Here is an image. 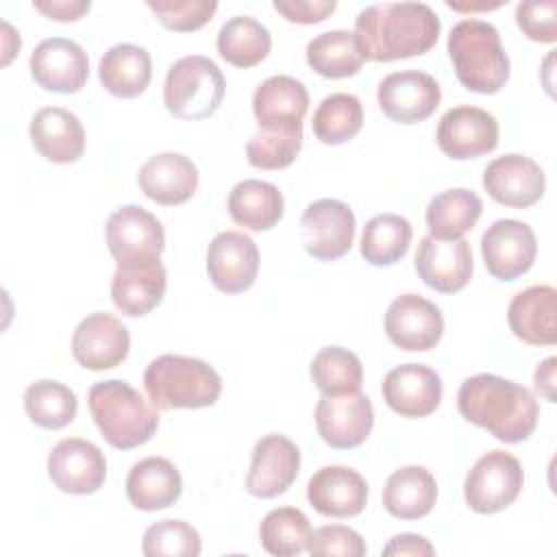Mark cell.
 <instances>
[{"label":"cell","instance_id":"ba28073f","mask_svg":"<svg viewBox=\"0 0 557 557\" xmlns=\"http://www.w3.org/2000/svg\"><path fill=\"white\" fill-rule=\"evenodd\" d=\"M305 250L320 261L344 257L355 242V213L337 198L311 202L300 218Z\"/></svg>","mask_w":557,"mask_h":557},{"label":"cell","instance_id":"603a6c76","mask_svg":"<svg viewBox=\"0 0 557 557\" xmlns=\"http://www.w3.org/2000/svg\"><path fill=\"white\" fill-rule=\"evenodd\" d=\"M387 407L405 418H424L442 400V379L422 363H403L389 370L381 385Z\"/></svg>","mask_w":557,"mask_h":557},{"label":"cell","instance_id":"e0dca14e","mask_svg":"<svg viewBox=\"0 0 557 557\" xmlns=\"http://www.w3.org/2000/svg\"><path fill=\"white\" fill-rule=\"evenodd\" d=\"M131 348L128 329L111 313H89L72 335V355L87 370H109L120 366Z\"/></svg>","mask_w":557,"mask_h":557},{"label":"cell","instance_id":"ab89813d","mask_svg":"<svg viewBox=\"0 0 557 557\" xmlns=\"http://www.w3.org/2000/svg\"><path fill=\"white\" fill-rule=\"evenodd\" d=\"M311 537L309 518L296 507L272 509L259 527V540L265 553L276 557H294L307 550Z\"/></svg>","mask_w":557,"mask_h":557},{"label":"cell","instance_id":"6da1fadb","mask_svg":"<svg viewBox=\"0 0 557 557\" xmlns=\"http://www.w3.org/2000/svg\"><path fill=\"white\" fill-rule=\"evenodd\" d=\"M355 35L370 61L424 54L440 37V17L424 2H381L359 11Z\"/></svg>","mask_w":557,"mask_h":557},{"label":"cell","instance_id":"44dd1931","mask_svg":"<svg viewBox=\"0 0 557 557\" xmlns=\"http://www.w3.org/2000/svg\"><path fill=\"white\" fill-rule=\"evenodd\" d=\"M485 191L505 207L524 209L535 205L546 187L544 170L524 154H503L483 170Z\"/></svg>","mask_w":557,"mask_h":557},{"label":"cell","instance_id":"d4e9b609","mask_svg":"<svg viewBox=\"0 0 557 557\" xmlns=\"http://www.w3.org/2000/svg\"><path fill=\"white\" fill-rule=\"evenodd\" d=\"M309 109L307 87L285 74L265 78L252 94V111L259 128L287 131L302 128V117Z\"/></svg>","mask_w":557,"mask_h":557},{"label":"cell","instance_id":"74e56055","mask_svg":"<svg viewBox=\"0 0 557 557\" xmlns=\"http://www.w3.org/2000/svg\"><path fill=\"white\" fill-rule=\"evenodd\" d=\"M311 379L322 396H344L361 389L363 368L355 352L342 346L322 348L311 361Z\"/></svg>","mask_w":557,"mask_h":557},{"label":"cell","instance_id":"7bdbcfd3","mask_svg":"<svg viewBox=\"0 0 557 557\" xmlns=\"http://www.w3.org/2000/svg\"><path fill=\"white\" fill-rule=\"evenodd\" d=\"M148 9L157 15V20L178 33L196 30L205 26L213 13L218 11V2L213 0H148Z\"/></svg>","mask_w":557,"mask_h":557},{"label":"cell","instance_id":"5b68a950","mask_svg":"<svg viewBox=\"0 0 557 557\" xmlns=\"http://www.w3.org/2000/svg\"><path fill=\"white\" fill-rule=\"evenodd\" d=\"M148 400L161 409L211 407L222 392L220 374L202 359L183 355H161L144 372Z\"/></svg>","mask_w":557,"mask_h":557},{"label":"cell","instance_id":"2e32d148","mask_svg":"<svg viewBox=\"0 0 557 557\" xmlns=\"http://www.w3.org/2000/svg\"><path fill=\"white\" fill-rule=\"evenodd\" d=\"M413 265L424 285L442 294H455L463 289L474 268L470 244L463 237L437 239L433 235L420 239Z\"/></svg>","mask_w":557,"mask_h":557},{"label":"cell","instance_id":"d6a6232c","mask_svg":"<svg viewBox=\"0 0 557 557\" xmlns=\"http://www.w3.org/2000/svg\"><path fill=\"white\" fill-rule=\"evenodd\" d=\"M363 61L366 57L357 35L344 28L320 33L307 44V63L326 78L355 76Z\"/></svg>","mask_w":557,"mask_h":557},{"label":"cell","instance_id":"5bb4252c","mask_svg":"<svg viewBox=\"0 0 557 557\" xmlns=\"http://www.w3.org/2000/svg\"><path fill=\"white\" fill-rule=\"evenodd\" d=\"M30 76L48 91L76 94L89 78L87 52L67 37H48L30 54Z\"/></svg>","mask_w":557,"mask_h":557},{"label":"cell","instance_id":"8992f818","mask_svg":"<svg viewBox=\"0 0 557 557\" xmlns=\"http://www.w3.org/2000/svg\"><path fill=\"white\" fill-rule=\"evenodd\" d=\"M222 70L207 57L187 54L174 61L163 83L165 109L181 120H205L224 98Z\"/></svg>","mask_w":557,"mask_h":557},{"label":"cell","instance_id":"83f0119b","mask_svg":"<svg viewBox=\"0 0 557 557\" xmlns=\"http://www.w3.org/2000/svg\"><path fill=\"white\" fill-rule=\"evenodd\" d=\"M28 133L35 150L52 163H74L85 150L81 120L61 107L39 109L30 120Z\"/></svg>","mask_w":557,"mask_h":557},{"label":"cell","instance_id":"8d00e7d4","mask_svg":"<svg viewBox=\"0 0 557 557\" xmlns=\"http://www.w3.org/2000/svg\"><path fill=\"white\" fill-rule=\"evenodd\" d=\"M361 126H363L361 100L346 91L326 96L318 104L311 122L315 137L322 144H331V146L352 139L361 131Z\"/></svg>","mask_w":557,"mask_h":557},{"label":"cell","instance_id":"b9f144b4","mask_svg":"<svg viewBox=\"0 0 557 557\" xmlns=\"http://www.w3.org/2000/svg\"><path fill=\"white\" fill-rule=\"evenodd\" d=\"M141 550L148 557H198L202 544L198 531L185 520H161L146 529Z\"/></svg>","mask_w":557,"mask_h":557},{"label":"cell","instance_id":"4316f807","mask_svg":"<svg viewBox=\"0 0 557 557\" xmlns=\"http://www.w3.org/2000/svg\"><path fill=\"white\" fill-rule=\"evenodd\" d=\"M557 292L550 285H531L518 292L507 309L513 335L533 346H550L557 339Z\"/></svg>","mask_w":557,"mask_h":557},{"label":"cell","instance_id":"d590c367","mask_svg":"<svg viewBox=\"0 0 557 557\" xmlns=\"http://www.w3.org/2000/svg\"><path fill=\"white\" fill-rule=\"evenodd\" d=\"M411 224L396 213H381L366 222L361 235V255L372 265H392L400 261L411 244Z\"/></svg>","mask_w":557,"mask_h":557},{"label":"cell","instance_id":"4dcf8cb0","mask_svg":"<svg viewBox=\"0 0 557 557\" xmlns=\"http://www.w3.org/2000/svg\"><path fill=\"white\" fill-rule=\"evenodd\" d=\"M98 76L109 94L117 98H135L144 94L150 83V54L146 48L135 44H115L102 54Z\"/></svg>","mask_w":557,"mask_h":557},{"label":"cell","instance_id":"ee69618b","mask_svg":"<svg viewBox=\"0 0 557 557\" xmlns=\"http://www.w3.org/2000/svg\"><path fill=\"white\" fill-rule=\"evenodd\" d=\"M309 555L313 557H363L366 555V542L363 537L344 524H324L315 531H311Z\"/></svg>","mask_w":557,"mask_h":557},{"label":"cell","instance_id":"8fae6325","mask_svg":"<svg viewBox=\"0 0 557 557\" xmlns=\"http://www.w3.org/2000/svg\"><path fill=\"white\" fill-rule=\"evenodd\" d=\"M48 476L65 494H94L107 479V459L94 442L67 437L50 450Z\"/></svg>","mask_w":557,"mask_h":557},{"label":"cell","instance_id":"7dc6e473","mask_svg":"<svg viewBox=\"0 0 557 557\" xmlns=\"http://www.w3.org/2000/svg\"><path fill=\"white\" fill-rule=\"evenodd\" d=\"M383 555H398V557H431L435 555V548L431 546V542L422 535L416 533H400L394 535L385 546H383Z\"/></svg>","mask_w":557,"mask_h":557},{"label":"cell","instance_id":"30bf717a","mask_svg":"<svg viewBox=\"0 0 557 557\" xmlns=\"http://www.w3.org/2000/svg\"><path fill=\"white\" fill-rule=\"evenodd\" d=\"M537 242L527 222L496 220L481 237V255L487 272L498 281H516L535 261Z\"/></svg>","mask_w":557,"mask_h":557},{"label":"cell","instance_id":"f6af8a7d","mask_svg":"<svg viewBox=\"0 0 557 557\" xmlns=\"http://www.w3.org/2000/svg\"><path fill=\"white\" fill-rule=\"evenodd\" d=\"M516 22L520 30L542 44L557 41V2L555 0H527L516 7Z\"/></svg>","mask_w":557,"mask_h":557},{"label":"cell","instance_id":"277c9868","mask_svg":"<svg viewBox=\"0 0 557 557\" xmlns=\"http://www.w3.org/2000/svg\"><path fill=\"white\" fill-rule=\"evenodd\" d=\"M87 400L102 437L113 448L131 450L141 446L159 426L157 407L126 381H100L91 385Z\"/></svg>","mask_w":557,"mask_h":557},{"label":"cell","instance_id":"7c38bea8","mask_svg":"<svg viewBox=\"0 0 557 557\" xmlns=\"http://www.w3.org/2000/svg\"><path fill=\"white\" fill-rule=\"evenodd\" d=\"M379 107L381 111L403 124H413L426 120L442 100L440 83L418 70L392 72L379 83Z\"/></svg>","mask_w":557,"mask_h":557},{"label":"cell","instance_id":"f1b7e54d","mask_svg":"<svg viewBox=\"0 0 557 557\" xmlns=\"http://www.w3.org/2000/svg\"><path fill=\"white\" fill-rule=\"evenodd\" d=\"M183 492V479L176 466L165 457H146L137 461L126 476V496L141 511H157L174 505Z\"/></svg>","mask_w":557,"mask_h":557},{"label":"cell","instance_id":"1f68e13d","mask_svg":"<svg viewBox=\"0 0 557 557\" xmlns=\"http://www.w3.org/2000/svg\"><path fill=\"white\" fill-rule=\"evenodd\" d=\"M228 213L231 218L250 231H268L281 218L285 209L283 194L276 185L268 181L246 178L237 183L228 194Z\"/></svg>","mask_w":557,"mask_h":557},{"label":"cell","instance_id":"9a60e30c","mask_svg":"<svg viewBox=\"0 0 557 557\" xmlns=\"http://www.w3.org/2000/svg\"><path fill=\"white\" fill-rule=\"evenodd\" d=\"M374 424V409L366 394L322 396L315 407V426L331 448H355L366 442Z\"/></svg>","mask_w":557,"mask_h":557},{"label":"cell","instance_id":"681fc988","mask_svg":"<svg viewBox=\"0 0 557 557\" xmlns=\"http://www.w3.org/2000/svg\"><path fill=\"white\" fill-rule=\"evenodd\" d=\"M535 387L546 400L555 403V357H548L537 366Z\"/></svg>","mask_w":557,"mask_h":557},{"label":"cell","instance_id":"ac0fdd59","mask_svg":"<svg viewBox=\"0 0 557 557\" xmlns=\"http://www.w3.org/2000/svg\"><path fill=\"white\" fill-rule=\"evenodd\" d=\"M207 272L211 283L224 294H239L252 287L259 272V248L252 237L224 231L207 248Z\"/></svg>","mask_w":557,"mask_h":557},{"label":"cell","instance_id":"ffe728a7","mask_svg":"<svg viewBox=\"0 0 557 557\" xmlns=\"http://www.w3.org/2000/svg\"><path fill=\"white\" fill-rule=\"evenodd\" d=\"M165 285L168 276L159 257L117 261L111 281V300L124 315H146L161 302Z\"/></svg>","mask_w":557,"mask_h":557},{"label":"cell","instance_id":"f907efd6","mask_svg":"<svg viewBox=\"0 0 557 557\" xmlns=\"http://www.w3.org/2000/svg\"><path fill=\"white\" fill-rule=\"evenodd\" d=\"M450 9H455V11H474V9H498L503 2H470V4H457V2H453V0H448L446 2Z\"/></svg>","mask_w":557,"mask_h":557},{"label":"cell","instance_id":"484cf974","mask_svg":"<svg viewBox=\"0 0 557 557\" xmlns=\"http://www.w3.org/2000/svg\"><path fill=\"white\" fill-rule=\"evenodd\" d=\"M141 191L159 205H183L198 187L194 161L181 152H159L139 168Z\"/></svg>","mask_w":557,"mask_h":557},{"label":"cell","instance_id":"e575fe53","mask_svg":"<svg viewBox=\"0 0 557 557\" xmlns=\"http://www.w3.org/2000/svg\"><path fill=\"white\" fill-rule=\"evenodd\" d=\"M270 48V30L250 15L231 17L218 33V52L237 67H252L261 63Z\"/></svg>","mask_w":557,"mask_h":557},{"label":"cell","instance_id":"f35d334b","mask_svg":"<svg viewBox=\"0 0 557 557\" xmlns=\"http://www.w3.org/2000/svg\"><path fill=\"white\" fill-rule=\"evenodd\" d=\"M24 409L28 418L44 429H63L76 418V394L59 381H35L24 392Z\"/></svg>","mask_w":557,"mask_h":557},{"label":"cell","instance_id":"c3c4849f","mask_svg":"<svg viewBox=\"0 0 557 557\" xmlns=\"http://www.w3.org/2000/svg\"><path fill=\"white\" fill-rule=\"evenodd\" d=\"M33 7L52 20L74 22V20L83 17L91 4L85 0H70V2L67 0H50V2H33Z\"/></svg>","mask_w":557,"mask_h":557},{"label":"cell","instance_id":"3957f363","mask_svg":"<svg viewBox=\"0 0 557 557\" xmlns=\"http://www.w3.org/2000/svg\"><path fill=\"white\" fill-rule=\"evenodd\" d=\"M448 54L459 83L470 91L496 94L509 78V57L490 22H457L448 35Z\"/></svg>","mask_w":557,"mask_h":557},{"label":"cell","instance_id":"52a82bcc","mask_svg":"<svg viewBox=\"0 0 557 557\" xmlns=\"http://www.w3.org/2000/svg\"><path fill=\"white\" fill-rule=\"evenodd\" d=\"M522 483L524 474L520 461L505 450H492L479 457L470 468L463 496L472 511L496 513L518 498Z\"/></svg>","mask_w":557,"mask_h":557},{"label":"cell","instance_id":"cb8c5ba5","mask_svg":"<svg viewBox=\"0 0 557 557\" xmlns=\"http://www.w3.org/2000/svg\"><path fill=\"white\" fill-rule=\"evenodd\" d=\"M311 507L329 518H350L368 503L366 479L346 466H324L307 483Z\"/></svg>","mask_w":557,"mask_h":557},{"label":"cell","instance_id":"f546056e","mask_svg":"<svg viewBox=\"0 0 557 557\" xmlns=\"http://www.w3.org/2000/svg\"><path fill=\"white\" fill-rule=\"evenodd\" d=\"M437 500L435 476L422 466H405L394 470L383 487V507L400 520H418L426 516Z\"/></svg>","mask_w":557,"mask_h":557},{"label":"cell","instance_id":"9c48e42d","mask_svg":"<svg viewBox=\"0 0 557 557\" xmlns=\"http://www.w3.org/2000/svg\"><path fill=\"white\" fill-rule=\"evenodd\" d=\"M440 150L457 161L487 154L498 144V122L492 113L479 107H453L437 124L435 133Z\"/></svg>","mask_w":557,"mask_h":557},{"label":"cell","instance_id":"836d02e7","mask_svg":"<svg viewBox=\"0 0 557 557\" xmlns=\"http://www.w3.org/2000/svg\"><path fill=\"white\" fill-rule=\"evenodd\" d=\"M483 202L470 189H446L431 198L426 207V226L437 239H459L481 218Z\"/></svg>","mask_w":557,"mask_h":557},{"label":"cell","instance_id":"d6986e66","mask_svg":"<svg viewBox=\"0 0 557 557\" xmlns=\"http://www.w3.org/2000/svg\"><path fill=\"white\" fill-rule=\"evenodd\" d=\"M298 470H300L298 446L285 435H278V433L265 435L252 448L246 490L257 498H274L296 481Z\"/></svg>","mask_w":557,"mask_h":557},{"label":"cell","instance_id":"7402d4cb","mask_svg":"<svg viewBox=\"0 0 557 557\" xmlns=\"http://www.w3.org/2000/svg\"><path fill=\"white\" fill-rule=\"evenodd\" d=\"M107 244L115 261L159 257L165 233L157 215L137 205H124L107 220Z\"/></svg>","mask_w":557,"mask_h":557},{"label":"cell","instance_id":"4fadbf2b","mask_svg":"<svg viewBox=\"0 0 557 557\" xmlns=\"http://www.w3.org/2000/svg\"><path fill=\"white\" fill-rule=\"evenodd\" d=\"M385 333L403 350H431L442 339L444 318L431 300L418 294H403L387 307Z\"/></svg>","mask_w":557,"mask_h":557},{"label":"cell","instance_id":"bcb514c9","mask_svg":"<svg viewBox=\"0 0 557 557\" xmlns=\"http://www.w3.org/2000/svg\"><path fill=\"white\" fill-rule=\"evenodd\" d=\"M335 0H274V9L289 22L315 24L335 11Z\"/></svg>","mask_w":557,"mask_h":557},{"label":"cell","instance_id":"60d3db41","mask_svg":"<svg viewBox=\"0 0 557 557\" xmlns=\"http://www.w3.org/2000/svg\"><path fill=\"white\" fill-rule=\"evenodd\" d=\"M300 148H302V128H287V131L259 128L246 144V157L255 168L281 170L294 163Z\"/></svg>","mask_w":557,"mask_h":557},{"label":"cell","instance_id":"7a4b0ae2","mask_svg":"<svg viewBox=\"0 0 557 557\" xmlns=\"http://www.w3.org/2000/svg\"><path fill=\"white\" fill-rule=\"evenodd\" d=\"M457 407L468 422L507 444L527 440L540 416L537 400L527 387L496 374L466 379L457 394Z\"/></svg>","mask_w":557,"mask_h":557}]
</instances>
